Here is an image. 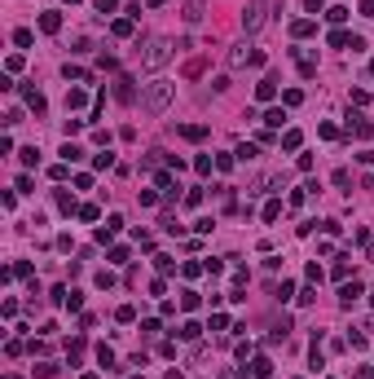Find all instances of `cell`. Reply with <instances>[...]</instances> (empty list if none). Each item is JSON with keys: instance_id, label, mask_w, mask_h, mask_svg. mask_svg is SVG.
Wrapping results in <instances>:
<instances>
[{"instance_id": "cell-17", "label": "cell", "mask_w": 374, "mask_h": 379, "mask_svg": "<svg viewBox=\"0 0 374 379\" xmlns=\"http://www.w3.org/2000/svg\"><path fill=\"white\" fill-rule=\"evenodd\" d=\"M370 300H374V296H370Z\"/></svg>"}, {"instance_id": "cell-4", "label": "cell", "mask_w": 374, "mask_h": 379, "mask_svg": "<svg viewBox=\"0 0 374 379\" xmlns=\"http://www.w3.org/2000/svg\"><path fill=\"white\" fill-rule=\"evenodd\" d=\"M273 375V362H269V357H256V362H251V379H269Z\"/></svg>"}, {"instance_id": "cell-3", "label": "cell", "mask_w": 374, "mask_h": 379, "mask_svg": "<svg viewBox=\"0 0 374 379\" xmlns=\"http://www.w3.org/2000/svg\"><path fill=\"white\" fill-rule=\"evenodd\" d=\"M264 22H269V5H264V0H251V5L242 9V31H246V35H256Z\"/></svg>"}, {"instance_id": "cell-6", "label": "cell", "mask_w": 374, "mask_h": 379, "mask_svg": "<svg viewBox=\"0 0 374 379\" xmlns=\"http://www.w3.org/2000/svg\"><path fill=\"white\" fill-rule=\"evenodd\" d=\"M180 137H190V141H203V137H207V128H203V124H185V128H180Z\"/></svg>"}, {"instance_id": "cell-7", "label": "cell", "mask_w": 374, "mask_h": 379, "mask_svg": "<svg viewBox=\"0 0 374 379\" xmlns=\"http://www.w3.org/2000/svg\"><path fill=\"white\" fill-rule=\"evenodd\" d=\"M357 296H361V287H357V282H343V291H339V300H343V304H352Z\"/></svg>"}, {"instance_id": "cell-5", "label": "cell", "mask_w": 374, "mask_h": 379, "mask_svg": "<svg viewBox=\"0 0 374 379\" xmlns=\"http://www.w3.org/2000/svg\"><path fill=\"white\" fill-rule=\"evenodd\" d=\"M273 93H277V75H269V80H264L260 88H256V97H260V101H269Z\"/></svg>"}, {"instance_id": "cell-16", "label": "cell", "mask_w": 374, "mask_h": 379, "mask_svg": "<svg viewBox=\"0 0 374 379\" xmlns=\"http://www.w3.org/2000/svg\"><path fill=\"white\" fill-rule=\"evenodd\" d=\"M370 75H374V62H370Z\"/></svg>"}, {"instance_id": "cell-8", "label": "cell", "mask_w": 374, "mask_h": 379, "mask_svg": "<svg viewBox=\"0 0 374 379\" xmlns=\"http://www.w3.org/2000/svg\"><path fill=\"white\" fill-rule=\"evenodd\" d=\"M198 18H203V0H190L185 5V22H198Z\"/></svg>"}, {"instance_id": "cell-9", "label": "cell", "mask_w": 374, "mask_h": 379, "mask_svg": "<svg viewBox=\"0 0 374 379\" xmlns=\"http://www.w3.org/2000/svg\"><path fill=\"white\" fill-rule=\"evenodd\" d=\"M40 27H44V31H57V27H62V18H57V14H44V18H40Z\"/></svg>"}, {"instance_id": "cell-15", "label": "cell", "mask_w": 374, "mask_h": 379, "mask_svg": "<svg viewBox=\"0 0 374 379\" xmlns=\"http://www.w3.org/2000/svg\"><path fill=\"white\" fill-rule=\"evenodd\" d=\"M357 379H374V370H357Z\"/></svg>"}, {"instance_id": "cell-10", "label": "cell", "mask_w": 374, "mask_h": 379, "mask_svg": "<svg viewBox=\"0 0 374 379\" xmlns=\"http://www.w3.org/2000/svg\"><path fill=\"white\" fill-rule=\"evenodd\" d=\"M198 331H203L198 322H185V327H180V340H198Z\"/></svg>"}, {"instance_id": "cell-1", "label": "cell", "mask_w": 374, "mask_h": 379, "mask_svg": "<svg viewBox=\"0 0 374 379\" xmlns=\"http://www.w3.org/2000/svg\"><path fill=\"white\" fill-rule=\"evenodd\" d=\"M172 93H176V84L154 80L146 93H141V111H150V115H163V111H167V101H172Z\"/></svg>"}, {"instance_id": "cell-14", "label": "cell", "mask_w": 374, "mask_h": 379, "mask_svg": "<svg viewBox=\"0 0 374 379\" xmlns=\"http://www.w3.org/2000/svg\"><path fill=\"white\" fill-rule=\"evenodd\" d=\"M97 9H101V14H110V9H114V0H97Z\"/></svg>"}, {"instance_id": "cell-12", "label": "cell", "mask_w": 374, "mask_h": 379, "mask_svg": "<svg viewBox=\"0 0 374 379\" xmlns=\"http://www.w3.org/2000/svg\"><path fill=\"white\" fill-rule=\"evenodd\" d=\"M282 146H286V150H299V132L291 128V132H286V137H282Z\"/></svg>"}, {"instance_id": "cell-11", "label": "cell", "mask_w": 374, "mask_h": 379, "mask_svg": "<svg viewBox=\"0 0 374 379\" xmlns=\"http://www.w3.org/2000/svg\"><path fill=\"white\" fill-rule=\"evenodd\" d=\"M291 31H295V35H313V22H308V18H299V22H295Z\"/></svg>"}, {"instance_id": "cell-13", "label": "cell", "mask_w": 374, "mask_h": 379, "mask_svg": "<svg viewBox=\"0 0 374 379\" xmlns=\"http://www.w3.org/2000/svg\"><path fill=\"white\" fill-rule=\"evenodd\" d=\"M282 119H286L282 111H269V115H264V124H269V128H282Z\"/></svg>"}, {"instance_id": "cell-2", "label": "cell", "mask_w": 374, "mask_h": 379, "mask_svg": "<svg viewBox=\"0 0 374 379\" xmlns=\"http://www.w3.org/2000/svg\"><path fill=\"white\" fill-rule=\"evenodd\" d=\"M172 62V40H150L146 44V53H141V66H146V71H159V66H167Z\"/></svg>"}]
</instances>
